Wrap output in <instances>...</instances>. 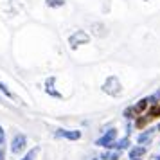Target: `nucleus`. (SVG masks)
I'll use <instances>...</instances> for the list:
<instances>
[{"label":"nucleus","instance_id":"4","mask_svg":"<svg viewBox=\"0 0 160 160\" xmlns=\"http://www.w3.org/2000/svg\"><path fill=\"white\" fill-rule=\"evenodd\" d=\"M25 148H27V137L23 133H16L13 142H11V151L15 153V155H20Z\"/></svg>","mask_w":160,"mask_h":160},{"label":"nucleus","instance_id":"3","mask_svg":"<svg viewBox=\"0 0 160 160\" xmlns=\"http://www.w3.org/2000/svg\"><path fill=\"white\" fill-rule=\"evenodd\" d=\"M68 43H70V47H72V49H76L78 45L90 43V36H88V32H85V31H78V32L70 34V38H68Z\"/></svg>","mask_w":160,"mask_h":160},{"label":"nucleus","instance_id":"18","mask_svg":"<svg viewBox=\"0 0 160 160\" xmlns=\"http://www.w3.org/2000/svg\"><path fill=\"white\" fill-rule=\"evenodd\" d=\"M155 95H157V99H158V101H160V88H158V90H157V92H155Z\"/></svg>","mask_w":160,"mask_h":160},{"label":"nucleus","instance_id":"1","mask_svg":"<svg viewBox=\"0 0 160 160\" xmlns=\"http://www.w3.org/2000/svg\"><path fill=\"white\" fill-rule=\"evenodd\" d=\"M101 90L104 94L112 95V97H119L121 92H122V85H121V81H119L117 76H110V78H106V81L102 83Z\"/></svg>","mask_w":160,"mask_h":160},{"label":"nucleus","instance_id":"22","mask_svg":"<svg viewBox=\"0 0 160 160\" xmlns=\"http://www.w3.org/2000/svg\"><path fill=\"white\" fill-rule=\"evenodd\" d=\"M92 160H99V158H92Z\"/></svg>","mask_w":160,"mask_h":160},{"label":"nucleus","instance_id":"13","mask_svg":"<svg viewBox=\"0 0 160 160\" xmlns=\"http://www.w3.org/2000/svg\"><path fill=\"white\" fill-rule=\"evenodd\" d=\"M38 153H40V146H34L31 151H27L25 153V157L23 158H20V160H34L38 157Z\"/></svg>","mask_w":160,"mask_h":160},{"label":"nucleus","instance_id":"21","mask_svg":"<svg viewBox=\"0 0 160 160\" xmlns=\"http://www.w3.org/2000/svg\"><path fill=\"white\" fill-rule=\"evenodd\" d=\"M155 158H157V160H160V155H158V157H155Z\"/></svg>","mask_w":160,"mask_h":160},{"label":"nucleus","instance_id":"7","mask_svg":"<svg viewBox=\"0 0 160 160\" xmlns=\"http://www.w3.org/2000/svg\"><path fill=\"white\" fill-rule=\"evenodd\" d=\"M54 81H56V78L54 76H51L49 79L45 81V92L51 95V97H56V99H61L63 95L59 94V92H56V88H54Z\"/></svg>","mask_w":160,"mask_h":160},{"label":"nucleus","instance_id":"20","mask_svg":"<svg viewBox=\"0 0 160 160\" xmlns=\"http://www.w3.org/2000/svg\"><path fill=\"white\" fill-rule=\"evenodd\" d=\"M157 130H158V131H160V122H158V124H157Z\"/></svg>","mask_w":160,"mask_h":160},{"label":"nucleus","instance_id":"11","mask_svg":"<svg viewBox=\"0 0 160 160\" xmlns=\"http://www.w3.org/2000/svg\"><path fill=\"white\" fill-rule=\"evenodd\" d=\"M113 148H115L117 151H124V149H128V148H130V137L126 135L124 138H121V140H117L115 144H113Z\"/></svg>","mask_w":160,"mask_h":160},{"label":"nucleus","instance_id":"17","mask_svg":"<svg viewBox=\"0 0 160 160\" xmlns=\"http://www.w3.org/2000/svg\"><path fill=\"white\" fill-rule=\"evenodd\" d=\"M6 144V130L0 126V146H4Z\"/></svg>","mask_w":160,"mask_h":160},{"label":"nucleus","instance_id":"9","mask_svg":"<svg viewBox=\"0 0 160 160\" xmlns=\"http://www.w3.org/2000/svg\"><path fill=\"white\" fill-rule=\"evenodd\" d=\"M149 122H151V119L146 115V113L144 115H138L137 119H135V128H137V130H144Z\"/></svg>","mask_w":160,"mask_h":160},{"label":"nucleus","instance_id":"2","mask_svg":"<svg viewBox=\"0 0 160 160\" xmlns=\"http://www.w3.org/2000/svg\"><path fill=\"white\" fill-rule=\"evenodd\" d=\"M115 138H117V130L115 128H112V130H108L102 137H99L97 140H95V146H101V148L112 149L113 144H115Z\"/></svg>","mask_w":160,"mask_h":160},{"label":"nucleus","instance_id":"10","mask_svg":"<svg viewBox=\"0 0 160 160\" xmlns=\"http://www.w3.org/2000/svg\"><path fill=\"white\" fill-rule=\"evenodd\" d=\"M146 115L149 117L151 121L158 119V117H160V102H158V104H151V106L148 108V112H146Z\"/></svg>","mask_w":160,"mask_h":160},{"label":"nucleus","instance_id":"6","mask_svg":"<svg viewBox=\"0 0 160 160\" xmlns=\"http://www.w3.org/2000/svg\"><path fill=\"white\" fill-rule=\"evenodd\" d=\"M157 131H158V130H157V126H155V128H148L146 131H142V133L137 137V144H140V146L149 144V142L153 140V135H155Z\"/></svg>","mask_w":160,"mask_h":160},{"label":"nucleus","instance_id":"19","mask_svg":"<svg viewBox=\"0 0 160 160\" xmlns=\"http://www.w3.org/2000/svg\"><path fill=\"white\" fill-rule=\"evenodd\" d=\"M0 160H4V151L0 149Z\"/></svg>","mask_w":160,"mask_h":160},{"label":"nucleus","instance_id":"15","mask_svg":"<svg viewBox=\"0 0 160 160\" xmlns=\"http://www.w3.org/2000/svg\"><path fill=\"white\" fill-rule=\"evenodd\" d=\"M47 6L49 8H61V6H65V0H47Z\"/></svg>","mask_w":160,"mask_h":160},{"label":"nucleus","instance_id":"12","mask_svg":"<svg viewBox=\"0 0 160 160\" xmlns=\"http://www.w3.org/2000/svg\"><path fill=\"white\" fill-rule=\"evenodd\" d=\"M121 153H122V151H117V149H115L113 153L106 149V151L101 153V158H102V160H119V158H121Z\"/></svg>","mask_w":160,"mask_h":160},{"label":"nucleus","instance_id":"8","mask_svg":"<svg viewBox=\"0 0 160 160\" xmlns=\"http://www.w3.org/2000/svg\"><path fill=\"white\" fill-rule=\"evenodd\" d=\"M146 151H148V149H146V146H135V148H130V153H128V155H130V158L131 160H138L140 158V157H144L146 155Z\"/></svg>","mask_w":160,"mask_h":160},{"label":"nucleus","instance_id":"14","mask_svg":"<svg viewBox=\"0 0 160 160\" xmlns=\"http://www.w3.org/2000/svg\"><path fill=\"white\" fill-rule=\"evenodd\" d=\"M126 119H137V115H135V110H133V106H128V108L124 110V113H122Z\"/></svg>","mask_w":160,"mask_h":160},{"label":"nucleus","instance_id":"16","mask_svg":"<svg viewBox=\"0 0 160 160\" xmlns=\"http://www.w3.org/2000/svg\"><path fill=\"white\" fill-rule=\"evenodd\" d=\"M0 92H2V94H4V95H8L9 99H15V95H13V94H11V92H9V88L6 87V85H4L2 81H0Z\"/></svg>","mask_w":160,"mask_h":160},{"label":"nucleus","instance_id":"5","mask_svg":"<svg viewBox=\"0 0 160 160\" xmlns=\"http://www.w3.org/2000/svg\"><path fill=\"white\" fill-rule=\"evenodd\" d=\"M79 130H56V137L58 138H68V140H79L81 138Z\"/></svg>","mask_w":160,"mask_h":160}]
</instances>
